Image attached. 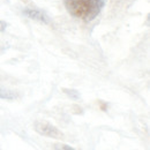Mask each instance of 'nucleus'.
I'll use <instances>...</instances> for the list:
<instances>
[{
  "mask_svg": "<svg viewBox=\"0 0 150 150\" xmlns=\"http://www.w3.org/2000/svg\"><path fill=\"white\" fill-rule=\"evenodd\" d=\"M53 150H75L73 147L67 146V144H62V143H57L53 147Z\"/></svg>",
  "mask_w": 150,
  "mask_h": 150,
  "instance_id": "nucleus-6",
  "label": "nucleus"
},
{
  "mask_svg": "<svg viewBox=\"0 0 150 150\" xmlns=\"http://www.w3.org/2000/svg\"><path fill=\"white\" fill-rule=\"evenodd\" d=\"M18 97V95L15 91L11 90V89H7L2 86H0V98L2 99H7V100H13Z\"/></svg>",
  "mask_w": 150,
  "mask_h": 150,
  "instance_id": "nucleus-4",
  "label": "nucleus"
},
{
  "mask_svg": "<svg viewBox=\"0 0 150 150\" xmlns=\"http://www.w3.org/2000/svg\"><path fill=\"white\" fill-rule=\"evenodd\" d=\"M7 27H8L7 22H6V21H2V20H0V33L5 31V30L7 29Z\"/></svg>",
  "mask_w": 150,
  "mask_h": 150,
  "instance_id": "nucleus-7",
  "label": "nucleus"
},
{
  "mask_svg": "<svg viewBox=\"0 0 150 150\" xmlns=\"http://www.w3.org/2000/svg\"><path fill=\"white\" fill-rule=\"evenodd\" d=\"M64 93L66 95H68L71 98L73 99H79L80 98V94L77 90H74V89H64Z\"/></svg>",
  "mask_w": 150,
  "mask_h": 150,
  "instance_id": "nucleus-5",
  "label": "nucleus"
},
{
  "mask_svg": "<svg viewBox=\"0 0 150 150\" xmlns=\"http://www.w3.org/2000/svg\"><path fill=\"white\" fill-rule=\"evenodd\" d=\"M34 129L37 132L38 134H40L43 136L51 137V139L60 140V139L64 137L62 132L59 128H57L54 125H52V124H50L49 121H45V120H36L34 122Z\"/></svg>",
  "mask_w": 150,
  "mask_h": 150,
  "instance_id": "nucleus-2",
  "label": "nucleus"
},
{
  "mask_svg": "<svg viewBox=\"0 0 150 150\" xmlns=\"http://www.w3.org/2000/svg\"><path fill=\"white\" fill-rule=\"evenodd\" d=\"M64 5L72 16L90 22L98 16L105 5V0H65Z\"/></svg>",
  "mask_w": 150,
  "mask_h": 150,
  "instance_id": "nucleus-1",
  "label": "nucleus"
},
{
  "mask_svg": "<svg viewBox=\"0 0 150 150\" xmlns=\"http://www.w3.org/2000/svg\"><path fill=\"white\" fill-rule=\"evenodd\" d=\"M23 15H25L27 18H29L31 20L45 23V24H50L51 23V19L45 13H43L42 11L35 9V8H24L23 9Z\"/></svg>",
  "mask_w": 150,
  "mask_h": 150,
  "instance_id": "nucleus-3",
  "label": "nucleus"
},
{
  "mask_svg": "<svg viewBox=\"0 0 150 150\" xmlns=\"http://www.w3.org/2000/svg\"><path fill=\"white\" fill-rule=\"evenodd\" d=\"M0 50H2V47H0Z\"/></svg>",
  "mask_w": 150,
  "mask_h": 150,
  "instance_id": "nucleus-8",
  "label": "nucleus"
}]
</instances>
